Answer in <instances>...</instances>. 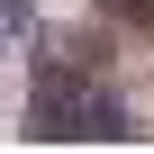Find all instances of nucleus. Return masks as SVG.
<instances>
[{"instance_id": "f257e3e1", "label": "nucleus", "mask_w": 154, "mask_h": 154, "mask_svg": "<svg viewBox=\"0 0 154 154\" xmlns=\"http://www.w3.org/2000/svg\"><path fill=\"white\" fill-rule=\"evenodd\" d=\"M27 118H36V136H118L127 118H118V100L100 91V82H82V72H36V100H27Z\"/></svg>"}, {"instance_id": "f03ea898", "label": "nucleus", "mask_w": 154, "mask_h": 154, "mask_svg": "<svg viewBox=\"0 0 154 154\" xmlns=\"http://www.w3.org/2000/svg\"><path fill=\"white\" fill-rule=\"evenodd\" d=\"M100 9H118V18H136V27H154V0H100Z\"/></svg>"}]
</instances>
